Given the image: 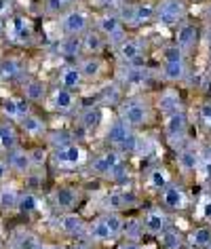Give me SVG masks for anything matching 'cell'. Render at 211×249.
<instances>
[{"instance_id":"obj_1","label":"cell","mask_w":211,"mask_h":249,"mask_svg":"<svg viewBox=\"0 0 211 249\" xmlns=\"http://www.w3.org/2000/svg\"><path fill=\"white\" fill-rule=\"evenodd\" d=\"M190 68H188V55H186L177 45H167L163 49V64H160V76L165 83L177 85L188 78Z\"/></svg>"},{"instance_id":"obj_2","label":"cell","mask_w":211,"mask_h":249,"mask_svg":"<svg viewBox=\"0 0 211 249\" xmlns=\"http://www.w3.org/2000/svg\"><path fill=\"white\" fill-rule=\"evenodd\" d=\"M119 118L125 121L131 129H144L152 121V104L144 95H131L123 99L119 106Z\"/></svg>"},{"instance_id":"obj_3","label":"cell","mask_w":211,"mask_h":249,"mask_svg":"<svg viewBox=\"0 0 211 249\" xmlns=\"http://www.w3.org/2000/svg\"><path fill=\"white\" fill-rule=\"evenodd\" d=\"M138 142H140V135L135 133V129H131L125 121H121V118H114V121L110 123V127L106 129V144L110 148H116L123 157H125V154H135Z\"/></svg>"},{"instance_id":"obj_4","label":"cell","mask_w":211,"mask_h":249,"mask_svg":"<svg viewBox=\"0 0 211 249\" xmlns=\"http://www.w3.org/2000/svg\"><path fill=\"white\" fill-rule=\"evenodd\" d=\"M116 11H119L121 19L125 21L127 28H141L157 21V2H152V0L127 2V4H121Z\"/></svg>"},{"instance_id":"obj_5","label":"cell","mask_w":211,"mask_h":249,"mask_svg":"<svg viewBox=\"0 0 211 249\" xmlns=\"http://www.w3.org/2000/svg\"><path fill=\"white\" fill-rule=\"evenodd\" d=\"M93 28L106 36L110 47H116L121 40L127 38V26H125V21L121 19L119 11H114V9L102 11V13L93 19Z\"/></svg>"},{"instance_id":"obj_6","label":"cell","mask_w":211,"mask_h":249,"mask_svg":"<svg viewBox=\"0 0 211 249\" xmlns=\"http://www.w3.org/2000/svg\"><path fill=\"white\" fill-rule=\"evenodd\" d=\"M59 30L64 36H83L87 30L93 28V17L87 9L83 7H70L66 9L59 17Z\"/></svg>"},{"instance_id":"obj_7","label":"cell","mask_w":211,"mask_h":249,"mask_svg":"<svg viewBox=\"0 0 211 249\" xmlns=\"http://www.w3.org/2000/svg\"><path fill=\"white\" fill-rule=\"evenodd\" d=\"M190 0H157V21L160 26H177L188 17Z\"/></svg>"},{"instance_id":"obj_8","label":"cell","mask_w":211,"mask_h":249,"mask_svg":"<svg viewBox=\"0 0 211 249\" xmlns=\"http://www.w3.org/2000/svg\"><path fill=\"white\" fill-rule=\"evenodd\" d=\"M51 160L59 169H74V167H80L87 160V152L78 142H70L66 146L55 148L51 152Z\"/></svg>"},{"instance_id":"obj_9","label":"cell","mask_w":211,"mask_h":249,"mask_svg":"<svg viewBox=\"0 0 211 249\" xmlns=\"http://www.w3.org/2000/svg\"><path fill=\"white\" fill-rule=\"evenodd\" d=\"M116 59L121 66H131V64H144V53H146V42L140 36H127L114 47Z\"/></svg>"},{"instance_id":"obj_10","label":"cell","mask_w":211,"mask_h":249,"mask_svg":"<svg viewBox=\"0 0 211 249\" xmlns=\"http://www.w3.org/2000/svg\"><path fill=\"white\" fill-rule=\"evenodd\" d=\"M163 131H165L167 142L173 148H182L186 142V135H188V116H186V112L179 110L176 114L165 116Z\"/></svg>"},{"instance_id":"obj_11","label":"cell","mask_w":211,"mask_h":249,"mask_svg":"<svg viewBox=\"0 0 211 249\" xmlns=\"http://www.w3.org/2000/svg\"><path fill=\"white\" fill-rule=\"evenodd\" d=\"M176 38H173V45H177L186 55H190L192 51H196L198 40H201V28L196 26L194 21L184 19L182 23L176 26Z\"/></svg>"},{"instance_id":"obj_12","label":"cell","mask_w":211,"mask_h":249,"mask_svg":"<svg viewBox=\"0 0 211 249\" xmlns=\"http://www.w3.org/2000/svg\"><path fill=\"white\" fill-rule=\"evenodd\" d=\"M140 203V196L135 195L133 190H127V188H119V190H110L104 198V205H106V211H127V209H133L135 205Z\"/></svg>"},{"instance_id":"obj_13","label":"cell","mask_w":211,"mask_h":249,"mask_svg":"<svg viewBox=\"0 0 211 249\" xmlns=\"http://www.w3.org/2000/svg\"><path fill=\"white\" fill-rule=\"evenodd\" d=\"M141 222H144L146 234H152V236H160L171 226L169 213H167L165 207H150L144 213V217H141Z\"/></svg>"},{"instance_id":"obj_14","label":"cell","mask_w":211,"mask_h":249,"mask_svg":"<svg viewBox=\"0 0 211 249\" xmlns=\"http://www.w3.org/2000/svg\"><path fill=\"white\" fill-rule=\"evenodd\" d=\"M123 160L125 159H123V154L116 150V148H108V150L95 154V159H93V163H91L93 173L102 176V178H110V173H112Z\"/></svg>"},{"instance_id":"obj_15","label":"cell","mask_w":211,"mask_h":249,"mask_svg":"<svg viewBox=\"0 0 211 249\" xmlns=\"http://www.w3.org/2000/svg\"><path fill=\"white\" fill-rule=\"evenodd\" d=\"M150 70L144 64H131V66H123V70L119 74L121 85L127 87V89H138V87H144L150 83Z\"/></svg>"},{"instance_id":"obj_16","label":"cell","mask_w":211,"mask_h":249,"mask_svg":"<svg viewBox=\"0 0 211 249\" xmlns=\"http://www.w3.org/2000/svg\"><path fill=\"white\" fill-rule=\"evenodd\" d=\"M160 203H163L160 207H165L167 211H184L188 207V192L184 190V186L171 182L160 192Z\"/></svg>"},{"instance_id":"obj_17","label":"cell","mask_w":211,"mask_h":249,"mask_svg":"<svg viewBox=\"0 0 211 249\" xmlns=\"http://www.w3.org/2000/svg\"><path fill=\"white\" fill-rule=\"evenodd\" d=\"M28 112H32V110H30V102L26 97H4L0 102V114L7 118V121L19 123Z\"/></svg>"},{"instance_id":"obj_18","label":"cell","mask_w":211,"mask_h":249,"mask_svg":"<svg viewBox=\"0 0 211 249\" xmlns=\"http://www.w3.org/2000/svg\"><path fill=\"white\" fill-rule=\"evenodd\" d=\"M51 203L61 213L72 211L78 203V190L74 188V186H57V188L51 192Z\"/></svg>"},{"instance_id":"obj_19","label":"cell","mask_w":211,"mask_h":249,"mask_svg":"<svg viewBox=\"0 0 211 249\" xmlns=\"http://www.w3.org/2000/svg\"><path fill=\"white\" fill-rule=\"evenodd\" d=\"M78 68H80V74H83L85 83H95V80H99L104 76V59L102 55H83L78 61Z\"/></svg>"},{"instance_id":"obj_20","label":"cell","mask_w":211,"mask_h":249,"mask_svg":"<svg viewBox=\"0 0 211 249\" xmlns=\"http://www.w3.org/2000/svg\"><path fill=\"white\" fill-rule=\"evenodd\" d=\"M59 228H61V232L68 234V236L83 239V236H87L89 224H87L78 213H74V211H66V213H61V217H59Z\"/></svg>"},{"instance_id":"obj_21","label":"cell","mask_w":211,"mask_h":249,"mask_svg":"<svg viewBox=\"0 0 211 249\" xmlns=\"http://www.w3.org/2000/svg\"><path fill=\"white\" fill-rule=\"evenodd\" d=\"M7 34L13 36V40H17L19 45H28L34 36V30H32V23L28 21V17L13 15L7 23Z\"/></svg>"},{"instance_id":"obj_22","label":"cell","mask_w":211,"mask_h":249,"mask_svg":"<svg viewBox=\"0 0 211 249\" xmlns=\"http://www.w3.org/2000/svg\"><path fill=\"white\" fill-rule=\"evenodd\" d=\"M78 104V97H76V91L72 89H66V87H55L53 93H51V108L55 112H61V114H68L76 108Z\"/></svg>"},{"instance_id":"obj_23","label":"cell","mask_w":211,"mask_h":249,"mask_svg":"<svg viewBox=\"0 0 211 249\" xmlns=\"http://www.w3.org/2000/svg\"><path fill=\"white\" fill-rule=\"evenodd\" d=\"M7 160H9V167L11 171L19 173V176H30L34 169V163H32V157H30V150L26 148L17 146L13 150L7 152Z\"/></svg>"},{"instance_id":"obj_24","label":"cell","mask_w":211,"mask_h":249,"mask_svg":"<svg viewBox=\"0 0 211 249\" xmlns=\"http://www.w3.org/2000/svg\"><path fill=\"white\" fill-rule=\"evenodd\" d=\"M55 53L68 61H78L83 57V40L80 36H61L55 45Z\"/></svg>"},{"instance_id":"obj_25","label":"cell","mask_w":211,"mask_h":249,"mask_svg":"<svg viewBox=\"0 0 211 249\" xmlns=\"http://www.w3.org/2000/svg\"><path fill=\"white\" fill-rule=\"evenodd\" d=\"M19 131L26 135V138H32V140H38V138H45L47 135V123L42 121V116L34 114V112H28L26 116L17 123Z\"/></svg>"},{"instance_id":"obj_26","label":"cell","mask_w":211,"mask_h":249,"mask_svg":"<svg viewBox=\"0 0 211 249\" xmlns=\"http://www.w3.org/2000/svg\"><path fill=\"white\" fill-rule=\"evenodd\" d=\"M157 108L163 116H169V114H176V112L184 110L182 106V97H179L177 89H173V87H169V89L160 91L157 95Z\"/></svg>"},{"instance_id":"obj_27","label":"cell","mask_w":211,"mask_h":249,"mask_svg":"<svg viewBox=\"0 0 211 249\" xmlns=\"http://www.w3.org/2000/svg\"><path fill=\"white\" fill-rule=\"evenodd\" d=\"M177 167L182 173H196L201 167V152L194 146H182L177 148Z\"/></svg>"},{"instance_id":"obj_28","label":"cell","mask_w":211,"mask_h":249,"mask_svg":"<svg viewBox=\"0 0 211 249\" xmlns=\"http://www.w3.org/2000/svg\"><path fill=\"white\" fill-rule=\"evenodd\" d=\"M80 40H83V55H102L104 49L110 45V42L106 40V36L102 32H97L95 28L87 30V32L80 36Z\"/></svg>"},{"instance_id":"obj_29","label":"cell","mask_w":211,"mask_h":249,"mask_svg":"<svg viewBox=\"0 0 211 249\" xmlns=\"http://www.w3.org/2000/svg\"><path fill=\"white\" fill-rule=\"evenodd\" d=\"M19 146V127L13 121H0V150L9 152Z\"/></svg>"},{"instance_id":"obj_30","label":"cell","mask_w":211,"mask_h":249,"mask_svg":"<svg viewBox=\"0 0 211 249\" xmlns=\"http://www.w3.org/2000/svg\"><path fill=\"white\" fill-rule=\"evenodd\" d=\"M171 182H173V179H171V173H169V169H167V167H163V165L152 167V169L146 173V186H148L150 190L158 192V195H160V192H163Z\"/></svg>"},{"instance_id":"obj_31","label":"cell","mask_w":211,"mask_h":249,"mask_svg":"<svg viewBox=\"0 0 211 249\" xmlns=\"http://www.w3.org/2000/svg\"><path fill=\"white\" fill-rule=\"evenodd\" d=\"M104 121V108L99 104H93V106H87V108L78 114V127H83L85 131H95V129L102 124Z\"/></svg>"},{"instance_id":"obj_32","label":"cell","mask_w":211,"mask_h":249,"mask_svg":"<svg viewBox=\"0 0 211 249\" xmlns=\"http://www.w3.org/2000/svg\"><path fill=\"white\" fill-rule=\"evenodd\" d=\"M23 72H26V64L19 57H4L0 61V80H4V83L23 78Z\"/></svg>"},{"instance_id":"obj_33","label":"cell","mask_w":211,"mask_h":249,"mask_svg":"<svg viewBox=\"0 0 211 249\" xmlns=\"http://www.w3.org/2000/svg\"><path fill=\"white\" fill-rule=\"evenodd\" d=\"M85 78L80 74V68L78 64H68L61 68L59 72V87H66V89H72V91H78L83 87Z\"/></svg>"},{"instance_id":"obj_34","label":"cell","mask_w":211,"mask_h":249,"mask_svg":"<svg viewBox=\"0 0 211 249\" xmlns=\"http://www.w3.org/2000/svg\"><path fill=\"white\" fill-rule=\"evenodd\" d=\"M87 236H89L91 241H99V243L116 241V236L112 234V230H110V226H108V222H106L104 213L97 215L93 222H89V230H87Z\"/></svg>"},{"instance_id":"obj_35","label":"cell","mask_w":211,"mask_h":249,"mask_svg":"<svg viewBox=\"0 0 211 249\" xmlns=\"http://www.w3.org/2000/svg\"><path fill=\"white\" fill-rule=\"evenodd\" d=\"M23 97L28 99L30 104H38L47 97V85L42 83L40 78H28L23 83Z\"/></svg>"},{"instance_id":"obj_36","label":"cell","mask_w":211,"mask_h":249,"mask_svg":"<svg viewBox=\"0 0 211 249\" xmlns=\"http://www.w3.org/2000/svg\"><path fill=\"white\" fill-rule=\"evenodd\" d=\"M40 207H42V201L34 190H26L19 195V203H17V211H19V213L32 215V213H38Z\"/></svg>"},{"instance_id":"obj_37","label":"cell","mask_w":211,"mask_h":249,"mask_svg":"<svg viewBox=\"0 0 211 249\" xmlns=\"http://www.w3.org/2000/svg\"><path fill=\"white\" fill-rule=\"evenodd\" d=\"M40 245V239L36 236L32 230H15L13 232V239H11V247L13 249H36Z\"/></svg>"},{"instance_id":"obj_38","label":"cell","mask_w":211,"mask_h":249,"mask_svg":"<svg viewBox=\"0 0 211 249\" xmlns=\"http://www.w3.org/2000/svg\"><path fill=\"white\" fill-rule=\"evenodd\" d=\"M19 195H21V192L17 190L15 186H2V188H0V209H2V211L17 209Z\"/></svg>"},{"instance_id":"obj_39","label":"cell","mask_w":211,"mask_h":249,"mask_svg":"<svg viewBox=\"0 0 211 249\" xmlns=\"http://www.w3.org/2000/svg\"><path fill=\"white\" fill-rule=\"evenodd\" d=\"M188 243L196 249H207L211 243V228L209 226H196L188 234Z\"/></svg>"},{"instance_id":"obj_40","label":"cell","mask_w":211,"mask_h":249,"mask_svg":"<svg viewBox=\"0 0 211 249\" xmlns=\"http://www.w3.org/2000/svg\"><path fill=\"white\" fill-rule=\"evenodd\" d=\"M121 83H112L108 87H104L102 95H99V104H112V106H121L123 102V91H121Z\"/></svg>"},{"instance_id":"obj_41","label":"cell","mask_w":211,"mask_h":249,"mask_svg":"<svg viewBox=\"0 0 211 249\" xmlns=\"http://www.w3.org/2000/svg\"><path fill=\"white\" fill-rule=\"evenodd\" d=\"M144 222L141 220H125V224H123V236L129 241H140L141 236H144Z\"/></svg>"},{"instance_id":"obj_42","label":"cell","mask_w":211,"mask_h":249,"mask_svg":"<svg viewBox=\"0 0 211 249\" xmlns=\"http://www.w3.org/2000/svg\"><path fill=\"white\" fill-rule=\"evenodd\" d=\"M160 243H163L165 249H182L184 247V236L177 232L173 226H169L160 234Z\"/></svg>"},{"instance_id":"obj_43","label":"cell","mask_w":211,"mask_h":249,"mask_svg":"<svg viewBox=\"0 0 211 249\" xmlns=\"http://www.w3.org/2000/svg\"><path fill=\"white\" fill-rule=\"evenodd\" d=\"M49 138V146L53 148H59V146H66V144H70V142H74V138L68 131H55V133H49L47 135Z\"/></svg>"},{"instance_id":"obj_44","label":"cell","mask_w":211,"mask_h":249,"mask_svg":"<svg viewBox=\"0 0 211 249\" xmlns=\"http://www.w3.org/2000/svg\"><path fill=\"white\" fill-rule=\"evenodd\" d=\"M30 157H32L34 169H38V167H42V165L47 163V159H49V152L45 150V148H32V150H30Z\"/></svg>"},{"instance_id":"obj_45","label":"cell","mask_w":211,"mask_h":249,"mask_svg":"<svg viewBox=\"0 0 211 249\" xmlns=\"http://www.w3.org/2000/svg\"><path fill=\"white\" fill-rule=\"evenodd\" d=\"M198 118H201V123L205 127L211 129V99L201 104V108H198Z\"/></svg>"},{"instance_id":"obj_46","label":"cell","mask_w":211,"mask_h":249,"mask_svg":"<svg viewBox=\"0 0 211 249\" xmlns=\"http://www.w3.org/2000/svg\"><path fill=\"white\" fill-rule=\"evenodd\" d=\"M198 171H203V176L211 179V148H207L205 154H201V167H198Z\"/></svg>"},{"instance_id":"obj_47","label":"cell","mask_w":211,"mask_h":249,"mask_svg":"<svg viewBox=\"0 0 211 249\" xmlns=\"http://www.w3.org/2000/svg\"><path fill=\"white\" fill-rule=\"evenodd\" d=\"M11 173V167H9V160L7 159H0V184L4 182V179L9 178Z\"/></svg>"},{"instance_id":"obj_48","label":"cell","mask_w":211,"mask_h":249,"mask_svg":"<svg viewBox=\"0 0 211 249\" xmlns=\"http://www.w3.org/2000/svg\"><path fill=\"white\" fill-rule=\"evenodd\" d=\"M116 249H144V245H141L140 241H129V239H125L123 243H119V247Z\"/></svg>"},{"instance_id":"obj_49","label":"cell","mask_w":211,"mask_h":249,"mask_svg":"<svg viewBox=\"0 0 211 249\" xmlns=\"http://www.w3.org/2000/svg\"><path fill=\"white\" fill-rule=\"evenodd\" d=\"M11 11V0H0V17Z\"/></svg>"},{"instance_id":"obj_50","label":"cell","mask_w":211,"mask_h":249,"mask_svg":"<svg viewBox=\"0 0 211 249\" xmlns=\"http://www.w3.org/2000/svg\"><path fill=\"white\" fill-rule=\"evenodd\" d=\"M57 2H59L64 9H70V7H76L80 0H57Z\"/></svg>"},{"instance_id":"obj_51","label":"cell","mask_w":211,"mask_h":249,"mask_svg":"<svg viewBox=\"0 0 211 249\" xmlns=\"http://www.w3.org/2000/svg\"><path fill=\"white\" fill-rule=\"evenodd\" d=\"M70 249H93V247L89 245V243H74Z\"/></svg>"},{"instance_id":"obj_52","label":"cell","mask_w":211,"mask_h":249,"mask_svg":"<svg viewBox=\"0 0 211 249\" xmlns=\"http://www.w3.org/2000/svg\"><path fill=\"white\" fill-rule=\"evenodd\" d=\"M203 213H205V217H211V198L205 203V211H203Z\"/></svg>"},{"instance_id":"obj_53","label":"cell","mask_w":211,"mask_h":249,"mask_svg":"<svg viewBox=\"0 0 211 249\" xmlns=\"http://www.w3.org/2000/svg\"><path fill=\"white\" fill-rule=\"evenodd\" d=\"M36 249H57V247H55V245H51V243H40V245L36 247Z\"/></svg>"},{"instance_id":"obj_54","label":"cell","mask_w":211,"mask_h":249,"mask_svg":"<svg viewBox=\"0 0 211 249\" xmlns=\"http://www.w3.org/2000/svg\"><path fill=\"white\" fill-rule=\"evenodd\" d=\"M4 32H7V23H4V19L0 17V36H2Z\"/></svg>"},{"instance_id":"obj_55","label":"cell","mask_w":211,"mask_h":249,"mask_svg":"<svg viewBox=\"0 0 211 249\" xmlns=\"http://www.w3.org/2000/svg\"><path fill=\"white\" fill-rule=\"evenodd\" d=\"M207 45H209V57H211V26L207 28Z\"/></svg>"},{"instance_id":"obj_56","label":"cell","mask_w":211,"mask_h":249,"mask_svg":"<svg viewBox=\"0 0 211 249\" xmlns=\"http://www.w3.org/2000/svg\"><path fill=\"white\" fill-rule=\"evenodd\" d=\"M207 19L211 21V2H207Z\"/></svg>"},{"instance_id":"obj_57","label":"cell","mask_w":211,"mask_h":249,"mask_svg":"<svg viewBox=\"0 0 211 249\" xmlns=\"http://www.w3.org/2000/svg\"><path fill=\"white\" fill-rule=\"evenodd\" d=\"M190 2H209V0H190Z\"/></svg>"},{"instance_id":"obj_58","label":"cell","mask_w":211,"mask_h":249,"mask_svg":"<svg viewBox=\"0 0 211 249\" xmlns=\"http://www.w3.org/2000/svg\"><path fill=\"white\" fill-rule=\"evenodd\" d=\"M207 249H211V243H209V247H207Z\"/></svg>"}]
</instances>
